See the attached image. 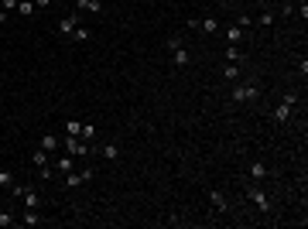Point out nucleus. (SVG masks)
<instances>
[{
  "label": "nucleus",
  "instance_id": "f257e3e1",
  "mask_svg": "<svg viewBox=\"0 0 308 229\" xmlns=\"http://www.w3.org/2000/svg\"><path fill=\"white\" fill-rule=\"evenodd\" d=\"M230 96H233V103H257V99H260V86H257L253 79H246V82H236Z\"/></svg>",
  "mask_w": 308,
  "mask_h": 229
},
{
  "label": "nucleus",
  "instance_id": "f03ea898",
  "mask_svg": "<svg viewBox=\"0 0 308 229\" xmlns=\"http://www.w3.org/2000/svg\"><path fill=\"white\" fill-rule=\"evenodd\" d=\"M295 103H298V92L291 89V92H284V99L277 103V110H274V123H288L291 120V113H295Z\"/></svg>",
  "mask_w": 308,
  "mask_h": 229
},
{
  "label": "nucleus",
  "instance_id": "7ed1b4c3",
  "mask_svg": "<svg viewBox=\"0 0 308 229\" xmlns=\"http://www.w3.org/2000/svg\"><path fill=\"white\" fill-rule=\"evenodd\" d=\"M243 195H246V199H250V202H253V205H257V209H260L264 216H267V212L274 209V202H271V195H267V192H264L260 185H250V188H246Z\"/></svg>",
  "mask_w": 308,
  "mask_h": 229
},
{
  "label": "nucleus",
  "instance_id": "20e7f679",
  "mask_svg": "<svg viewBox=\"0 0 308 229\" xmlns=\"http://www.w3.org/2000/svg\"><path fill=\"white\" fill-rule=\"evenodd\" d=\"M62 144H65V154H72L76 161H86V157H92V147H89L86 141H79V137H69V134H65V141H62Z\"/></svg>",
  "mask_w": 308,
  "mask_h": 229
},
{
  "label": "nucleus",
  "instance_id": "39448f33",
  "mask_svg": "<svg viewBox=\"0 0 308 229\" xmlns=\"http://www.w3.org/2000/svg\"><path fill=\"white\" fill-rule=\"evenodd\" d=\"M79 24H82V14H79V10H72V14H65V17L59 21V28H55V31H59L62 38H72V31H76Z\"/></svg>",
  "mask_w": 308,
  "mask_h": 229
},
{
  "label": "nucleus",
  "instance_id": "423d86ee",
  "mask_svg": "<svg viewBox=\"0 0 308 229\" xmlns=\"http://www.w3.org/2000/svg\"><path fill=\"white\" fill-rule=\"evenodd\" d=\"M45 219H41V209H24L21 212V226H28V229H34V226H41Z\"/></svg>",
  "mask_w": 308,
  "mask_h": 229
},
{
  "label": "nucleus",
  "instance_id": "0eeeda50",
  "mask_svg": "<svg viewBox=\"0 0 308 229\" xmlns=\"http://www.w3.org/2000/svg\"><path fill=\"white\" fill-rule=\"evenodd\" d=\"M76 168H79V161L72 154H62V157L55 161V171H59V174H69V171H76Z\"/></svg>",
  "mask_w": 308,
  "mask_h": 229
},
{
  "label": "nucleus",
  "instance_id": "6e6552de",
  "mask_svg": "<svg viewBox=\"0 0 308 229\" xmlns=\"http://www.w3.org/2000/svg\"><path fill=\"white\" fill-rule=\"evenodd\" d=\"M21 202H24V209H41V195L34 188H24L21 192Z\"/></svg>",
  "mask_w": 308,
  "mask_h": 229
},
{
  "label": "nucleus",
  "instance_id": "1a4fd4ad",
  "mask_svg": "<svg viewBox=\"0 0 308 229\" xmlns=\"http://www.w3.org/2000/svg\"><path fill=\"white\" fill-rule=\"evenodd\" d=\"M79 14H103V3L99 0H76Z\"/></svg>",
  "mask_w": 308,
  "mask_h": 229
},
{
  "label": "nucleus",
  "instance_id": "9d476101",
  "mask_svg": "<svg viewBox=\"0 0 308 229\" xmlns=\"http://www.w3.org/2000/svg\"><path fill=\"white\" fill-rule=\"evenodd\" d=\"M246 174L253 178V181H264L271 171H267V164H260V161H253V164H246Z\"/></svg>",
  "mask_w": 308,
  "mask_h": 229
},
{
  "label": "nucleus",
  "instance_id": "9b49d317",
  "mask_svg": "<svg viewBox=\"0 0 308 229\" xmlns=\"http://www.w3.org/2000/svg\"><path fill=\"white\" fill-rule=\"evenodd\" d=\"M41 151H48V154H55L59 151V137L55 134H41V144H38Z\"/></svg>",
  "mask_w": 308,
  "mask_h": 229
},
{
  "label": "nucleus",
  "instance_id": "f8f14e48",
  "mask_svg": "<svg viewBox=\"0 0 308 229\" xmlns=\"http://www.w3.org/2000/svg\"><path fill=\"white\" fill-rule=\"evenodd\" d=\"M103 157L113 164V161H120V144L117 141H110V144H103Z\"/></svg>",
  "mask_w": 308,
  "mask_h": 229
},
{
  "label": "nucleus",
  "instance_id": "ddd939ff",
  "mask_svg": "<svg viewBox=\"0 0 308 229\" xmlns=\"http://www.w3.org/2000/svg\"><path fill=\"white\" fill-rule=\"evenodd\" d=\"M240 41H243V28H240V24H230V28H226V45H240Z\"/></svg>",
  "mask_w": 308,
  "mask_h": 229
},
{
  "label": "nucleus",
  "instance_id": "4468645a",
  "mask_svg": "<svg viewBox=\"0 0 308 229\" xmlns=\"http://www.w3.org/2000/svg\"><path fill=\"white\" fill-rule=\"evenodd\" d=\"M17 14H21V17H34V14H38L34 0H17Z\"/></svg>",
  "mask_w": 308,
  "mask_h": 229
},
{
  "label": "nucleus",
  "instance_id": "2eb2a0df",
  "mask_svg": "<svg viewBox=\"0 0 308 229\" xmlns=\"http://www.w3.org/2000/svg\"><path fill=\"white\" fill-rule=\"evenodd\" d=\"M195 28L206 31V34H216V31H219V21H216V17H206V21H195Z\"/></svg>",
  "mask_w": 308,
  "mask_h": 229
},
{
  "label": "nucleus",
  "instance_id": "dca6fc26",
  "mask_svg": "<svg viewBox=\"0 0 308 229\" xmlns=\"http://www.w3.org/2000/svg\"><path fill=\"white\" fill-rule=\"evenodd\" d=\"M171 62H175V65H178V69H185V65H188V62H192V55H188V52H185V48H175V52H171Z\"/></svg>",
  "mask_w": 308,
  "mask_h": 229
},
{
  "label": "nucleus",
  "instance_id": "f3484780",
  "mask_svg": "<svg viewBox=\"0 0 308 229\" xmlns=\"http://www.w3.org/2000/svg\"><path fill=\"white\" fill-rule=\"evenodd\" d=\"M17 185V178H14V171H0V192H10Z\"/></svg>",
  "mask_w": 308,
  "mask_h": 229
},
{
  "label": "nucleus",
  "instance_id": "a211bd4d",
  "mask_svg": "<svg viewBox=\"0 0 308 229\" xmlns=\"http://www.w3.org/2000/svg\"><path fill=\"white\" fill-rule=\"evenodd\" d=\"M89 38H92V28H86V24H79L76 31H72V41H79V45L89 41Z\"/></svg>",
  "mask_w": 308,
  "mask_h": 229
},
{
  "label": "nucleus",
  "instance_id": "6ab92c4d",
  "mask_svg": "<svg viewBox=\"0 0 308 229\" xmlns=\"http://www.w3.org/2000/svg\"><path fill=\"white\" fill-rule=\"evenodd\" d=\"M48 161H52V154H48V151H41V147H38V151L31 154V164H34V168H45Z\"/></svg>",
  "mask_w": 308,
  "mask_h": 229
},
{
  "label": "nucleus",
  "instance_id": "aec40b11",
  "mask_svg": "<svg viewBox=\"0 0 308 229\" xmlns=\"http://www.w3.org/2000/svg\"><path fill=\"white\" fill-rule=\"evenodd\" d=\"M223 55H226V62H236V65L243 62V52H240V45H226V52H223Z\"/></svg>",
  "mask_w": 308,
  "mask_h": 229
},
{
  "label": "nucleus",
  "instance_id": "412c9836",
  "mask_svg": "<svg viewBox=\"0 0 308 229\" xmlns=\"http://www.w3.org/2000/svg\"><path fill=\"white\" fill-rule=\"evenodd\" d=\"M209 202H213L219 212H226V209H230V202H226V195H223V192H213V195H209Z\"/></svg>",
  "mask_w": 308,
  "mask_h": 229
},
{
  "label": "nucleus",
  "instance_id": "4be33fe9",
  "mask_svg": "<svg viewBox=\"0 0 308 229\" xmlns=\"http://www.w3.org/2000/svg\"><path fill=\"white\" fill-rule=\"evenodd\" d=\"M223 79H226V82H236V79H240V65H236V62H226V69H223Z\"/></svg>",
  "mask_w": 308,
  "mask_h": 229
},
{
  "label": "nucleus",
  "instance_id": "5701e85b",
  "mask_svg": "<svg viewBox=\"0 0 308 229\" xmlns=\"http://www.w3.org/2000/svg\"><path fill=\"white\" fill-rule=\"evenodd\" d=\"M65 185H69V188H79V185H86V181H82V174H79V168L65 174Z\"/></svg>",
  "mask_w": 308,
  "mask_h": 229
},
{
  "label": "nucleus",
  "instance_id": "b1692460",
  "mask_svg": "<svg viewBox=\"0 0 308 229\" xmlns=\"http://www.w3.org/2000/svg\"><path fill=\"white\" fill-rule=\"evenodd\" d=\"M65 134H69V137H79V134H82V123H79V120H65Z\"/></svg>",
  "mask_w": 308,
  "mask_h": 229
},
{
  "label": "nucleus",
  "instance_id": "393cba45",
  "mask_svg": "<svg viewBox=\"0 0 308 229\" xmlns=\"http://www.w3.org/2000/svg\"><path fill=\"white\" fill-rule=\"evenodd\" d=\"M257 24H260V28H271V24H274V14H271V10H264V14L257 17Z\"/></svg>",
  "mask_w": 308,
  "mask_h": 229
},
{
  "label": "nucleus",
  "instance_id": "a878e982",
  "mask_svg": "<svg viewBox=\"0 0 308 229\" xmlns=\"http://www.w3.org/2000/svg\"><path fill=\"white\" fill-rule=\"evenodd\" d=\"M79 137H82V141H92V137H96V127H92V123H82V134H79Z\"/></svg>",
  "mask_w": 308,
  "mask_h": 229
},
{
  "label": "nucleus",
  "instance_id": "bb28decb",
  "mask_svg": "<svg viewBox=\"0 0 308 229\" xmlns=\"http://www.w3.org/2000/svg\"><path fill=\"white\" fill-rule=\"evenodd\" d=\"M14 223H17V219H10V212H3V209H0V229L14 226Z\"/></svg>",
  "mask_w": 308,
  "mask_h": 229
},
{
  "label": "nucleus",
  "instance_id": "cd10ccee",
  "mask_svg": "<svg viewBox=\"0 0 308 229\" xmlns=\"http://www.w3.org/2000/svg\"><path fill=\"white\" fill-rule=\"evenodd\" d=\"M175 48H182V38H178V34L168 38V52H175Z\"/></svg>",
  "mask_w": 308,
  "mask_h": 229
},
{
  "label": "nucleus",
  "instance_id": "c85d7f7f",
  "mask_svg": "<svg viewBox=\"0 0 308 229\" xmlns=\"http://www.w3.org/2000/svg\"><path fill=\"white\" fill-rule=\"evenodd\" d=\"M0 10H7V14L17 10V0H0Z\"/></svg>",
  "mask_w": 308,
  "mask_h": 229
},
{
  "label": "nucleus",
  "instance_id": "c756f323",
  "mask_svg": "<svg viewBox=\"0 0 308 229\" xmlns=\"http://www.w3.org/2000/svg\"><path fill=\"white\" fill-rule=\"evenodd\" d=\"M79 174H82V181H92V174H96V171H92V168H79Z\"/></svg>",
  "mask_w": 308,
  "mask_h": 229
},
{
  "label": "nucleus",
  "instance_id": "7c9ffc66",
  "mask_svg": "<svg viewBox=\"0 0 308 229\" xmlns=\"http://www.w3.org/2000/svg\"><path fill=\"white\" fill-rule=\"evenodd\" d=\"M34 7H38V10H45V7H52V0H34Z\"/></svg>",
  "mask_w": 308,
  "mask_h": 229
}]
</instances>
